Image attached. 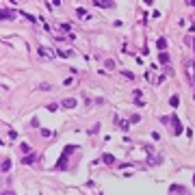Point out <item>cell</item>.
I'll return each mask as SVG.
<instances>
[{
	"label": "cell",
	"instance_id": "obj_2",
	"mask_svg": "<svg viewBox=\"0 0 195 195\" xmlns=\"http://www.w3.org/2000/svg\"><path fill=\"white\" fill-rule=\"evenodd\" d=\"M0 18H2V20H13L15 18V11H9L7 7H2V9H0Z\"/></svg>",
	"mask_w": 195,
	"mask_h": 195
},
{
	"label": "cell",
	"instance_id": "obj_12",
	"mask_svg": "<svg viewBox=\"0 0 195 195\" xmlns=\"http://www.w3.org/2000/svg\"><path fill=\"white\" fill-rule=\"evenodd\" d=\"M169 104H171V106H174V108H178V104H180V98H178V96H171Z\"/></svg>",
	"mask_w": 195,
	"mask_h": 195
},
{
	"label": "cell",
	"instance_id": "obj_3",
	"mask_svg": "<svg viewBox=\"0 0 195 195\" xmlns=\"http://www.w3.org/2000/svg\"><path fill=\"white\" fill-rule=\"evenodd\" d=\"M39 54H41L43 59H52V57H54V50H50V48H43V46H39Z\"/></svg>",
	"mask_w": 195,
	"mask_h": 195
},
{
	"label": "cell",
	"instance_id": "obj_15",
	"mask_svg": "<svg viewBox=\"0 0 195 195\" xmlns=\"http://www.w3.org/2000/svg\"><path fill=\"white\" fill-rule=\"evenodd\" d=\"M59 57H63V59H69V57H72V52H69V50H59Z\"/></svg>",
	"mask_w": 195,
	"mask_h": 195
},
{
	"label": "cell",
	"instance_id": "obj_14",
	"mask_svg": "<svg viewBox=\"0 0 195 195\" xmlns=\"http://www.w3.org/2000/svg\"><path fill=\"white\" fill-rule=\"evenodd\" d=\"M37 89H39V91H48V89L52 91V85H48V82H41V85H39Z\"/></svg>",
	"mask_w": 195,
	"mask_h": 195
},
{
	"label": "cell",
	"instance_id": "obj_1",
	"mask_svg": "<svg viewBox=\"0 0 195 195\" xmlns=\"http://www.w3.org/2000/svg\"><path fill=\"white\" fill-rule=\"evenodd\" d=\"M91 4H96L98 9H113V7H115L113 0H93Z\"/></svg>",
	"mask_w": 195,
	"mask_h": 195
},
{
	"label": "cell",
	"instance_id": "obj_9",
	"mask_svg": "<svg viewBox=\"0 0 195 195\" xmlns=\"http://www.w3.org/2000/svg\"><path fill=\"white\" fill-rule=\"evenodd\" d=\"M117 126H119V128H121V130H124V132H126V130H128V128H130V121H124V119H121V121H119V119H117Z\"/></svg>",
	"mask_w": 195,
	"mask_h": 195
},
{
	"label": "cell",
	"instance_id": "obj_25",
	"mask_svg": "<svg viewBox=\"0 0 195 195\" xmlns=\"http://www.w3.org/2000/svg\"><path fill=\"white\" fill-rule=\"evenodd\" d=\"M2 195H15V193H11V191H4V193H2Z\"/></svg>",
	"mask_w": 195,
	"mask_h": 195
},
{
	"label": "cell",
	"instance_id": "obj_4",
	"mask_svg": "<svg viewBox=\"0 0 195 195\" xmlns=\"http://www.w3.org/2000/svg\"><path fill=\"white\" fill-rule=\"evenodd\" d=\"M171 124H174V132H176V135H180V132H182V126H180V121H178L176 115H171Z\"/></svg>",
	"mask_w": 195,
	"mask_h": 195
},
{
	"label": "cell",
	"instance_id": "obj_17",
	"mask_svg": "<svg viewBox=\"0 0 195 195\" xmlns=\"http://www.w3.org/2000/svg\"><path fill=\"white\" fill-rule=\"evenodd\" d=\"M76 15L78 18H87V11L85 9H76Z\"/></svg>",
	"mask_w": 195,
	"mask_h": 195
},
{
	"label": "cell",
	"instance_id": "obj_16",
	"mask_svg": "<svg viewBox=\"0 0 195 195\" xmlns=\"http://www.w3.org/2000/svg\"><path fill=\"white\" fill-rule=\"evenodd\" d=\"M104 65H106V69H113L115 67V61L113 59H106V61H104Z\"/></svg>",
	"mask_w": 195,
	"mask_h": 195
},
{
	"label": "cell",
	"instance_id": "obj_19",
	"mask_svg": "<svg viewBox=\"0 0 195 195\" xmlns=\"http://www.w3.org/2000/svg\"><path fill=\"white\" fill-rule=\"evenodd\" d=\"M98 130H100V124H96V126H91V128H89V135H96Z\"/></svg>",
	"mask_w": 195,
	"mask_h": 195
},
{
	"label": "cell",
	"instance_id": "obj_8",
	"mask_svg": "<svg viewBox=\"0 0 195 195\" xmlns=\"http://www.w3.org/2000/svg\"><path fill=\"white\" fill-rule=\"evenodd\" d=\"M169 193H186V189H184V186L174 184V186H169Z\"/></svg>",
	"mask_w": 195,
	"mask_h": 195
},
{
	"label": "cell",
	"instance_id": "obj_18",
	"mask_svg": "<svg viewBox=\"0 0 195 195\" xmlns=\"http://www.w3.org/2000/svg\"><path fill=\"white\" fill-rule=\"evenodd\" d=\"M121 74H124V78H128V80H135V74H132V72H121Z\"/></svg>",
	"mask_w": 195,
	"mask_h": 195
},
{
	"label": "cell",
	"instance_id": "obj_10",
	"mask_svg": "<svg viewBox=\"0 0 195 195\" xmlns=\"http://www.w3.org/2000/svg\"><path fill=\"white\" fill-rule=\"evenodd\" d=\"M35 158H37L35 154H28V156H24V158H22V163H24V165H30V163H33Z\"/></svg>",
	"mask_w": 195,
	"mask_h": 195
},
{
	"label": "cell",
	"instance_id": "obj_26",
	"mask_svg": "<svg viewBox=\"0 0 195 195\" xmlns=\"http://www.w3.org/2000/svg\"><path fill=\"white\" fill-rule=\"evenodd\" d=\"M193 50H195V37H193Z\"/></svg>",
	"mask_w": 195,
	"mask_h": 195
},
{
	"label": "cell",
	"instance_id": "obj_20",
	"mask_svg": "<svg viewBox=\"0 0 195 195\" xmlns=\"http://www.w3.org/2000/svg\"><path fill=\"white\" fill-rule=\"evenodd\" d=\"M139 121H141V117H139V115H132L130 117V124H139Z\"/></svg>",
	"mask_w": 195,
	"mask_h": 195
},
{
	"label": "cell",
	"instance_id": "obj_6",
	"mask_svg": "<svg viewBox=\"0 0 195 195\" xmlns=\"http://www.w3.org/2000/svg\"><path fill=\"white\" fill-rule=\"evenodd\" d=\"M158 61H160V63H163V65H169L171 57H169V54H167V52H160V54H158Z\"/></svg>",
	"mask_w": 195,
	"mask_h": 195
},
{
	"label": "cell",
	"instance_id": "obj_21",
	"mask_svg": "<svg viewBox=\"0 0 195 195\" xmlns=\"http://www.w3.org/2000/svg\"><path fill=\"white\" fill-rule=\"evenodd\" d=\"M48 111H50V113H54V111H59V104H48Z\"/></svg>",
	"mask_w": 195,
	"mask_h": 195
},
{
	"label": "cell",
	"instance_id": "obj_27",
	"mask_svg": "<svg viewBox=\"0 0 195 195\" xmlns=\"http://www.w3.org/2000/svg\"><path fill=\"white\" fill-rule=\"evenodd\" d=\"M193 72H195V61H193Z\"/></svg>",
	"mask_w": 195,
	"mask_h": 195
},
{
	"label": "cell",
	"instance_id": "obj_7",
	"mask_svg": "<svg viewBox=\"0 0 195 195\" xmlns=\"http://www.w3.org/2000/svg\"><path fill=\"white\" fill-rule=\"evenodd\" d=\"M102 163L113 165V163H115V156H113V154H102Z\"/></svg>",
	"mask_w": 195,
	"mask_h": 195
},
{
	"label": "cell",
	"instance_id": "obj_5",
	"mask_svg": "<svg viewBox=\"0 0 195 195\" xmlns=\"http://www.w3.org/2000/svg\"><path fill=\"white\" fill-rule=\"evenodd\" d=\"M76 104H78V102H76L74 98H65V100H63V108H76Z\"/></svg>",
	"mask_w": 195,
	"mask_h": 195
},
{
	"label": "cell",
	"instance_id": "obj_11",
	"mask_svg": "<svg viewBox=\"0 0 195 195\" xmlns=\"http://www.w3.org/2000/svg\"><path fill=\"white\" fill-rule=\"evenodd\" d=\"M156 46H158L160 52H165V48H167V39H158V41H156Z\"/></svg>",
	"mask_w": 195,
	"mask_h": 195
},
{
	"label": "cell",
	"instance_id": "obj_24",
	"mask_svg": "<svg viewBox=\"0 0 195 195\" xmlns=\"http://www.w3.org/2000/svg\"><path fill=\"white\" fill-rule=\"evenodd\" d=\"M186 4H191V7H195V0H186Z\"/></svg>",
	"mask_w": 195,
	"mask_h": 195
},
{
	"label": "cell",
	"instance_id": "obj_22",
	"mask_svg": "<svg viewBox=\"0 0 195 195\" xmlns=\"http://www.w3.org/2000/svg\"><path fill=\"white\" fill-rule=\"evenodd\" d=\"M20 150H22V152H30V145H26V143H22V145H20Z\"/></svg>",
	"mask_w": 195,
	"mask_h": 195
},
{
	"label": "cell",
	"instance_id": "obj_28",
	"mask_svg": "<svg viewBox=\"0 0 195 195\" xmlns=\"http://www.w3.org/2000/svg\"><path fill=\"white\" fill-rule=\"evenodd\" d=\"M193 184H195V176H193Z\"/></svg>",
	"mask_w": 195,
	"mask_h": 195
},
{
	"label": "cell",
	"instance_id": "obj_23",
	"mask_svg": "<svg viewBox=\"0 0 195 195\" xmlns=\"http://www.w3.org/2000/svg\"><path fill=\"white\" fill-rule=\"evenodd\" d=\"M61 28H63V30H67V33H69V30H72V26H69V24H61ZM69 35H72V33H69Z\"/></svg>",
	"mask_w": 195,
	"mask_h": 195
},
{
	"label": "cell",
	"instance_id": "obj_13",
	"mask_svg": "<svg viewBox=\"0 0 195 195\" xmlns=\"http://www.w3.org/2000/svg\"><path fill=\"white\" fill-rule=\"evenodd\" d=\"M9 169H11V160H9V158H4V160H2V171L7 174Z\"/></svg>",
	"mask_w": 195,
	"mask_h": 195
}]
</instances>
